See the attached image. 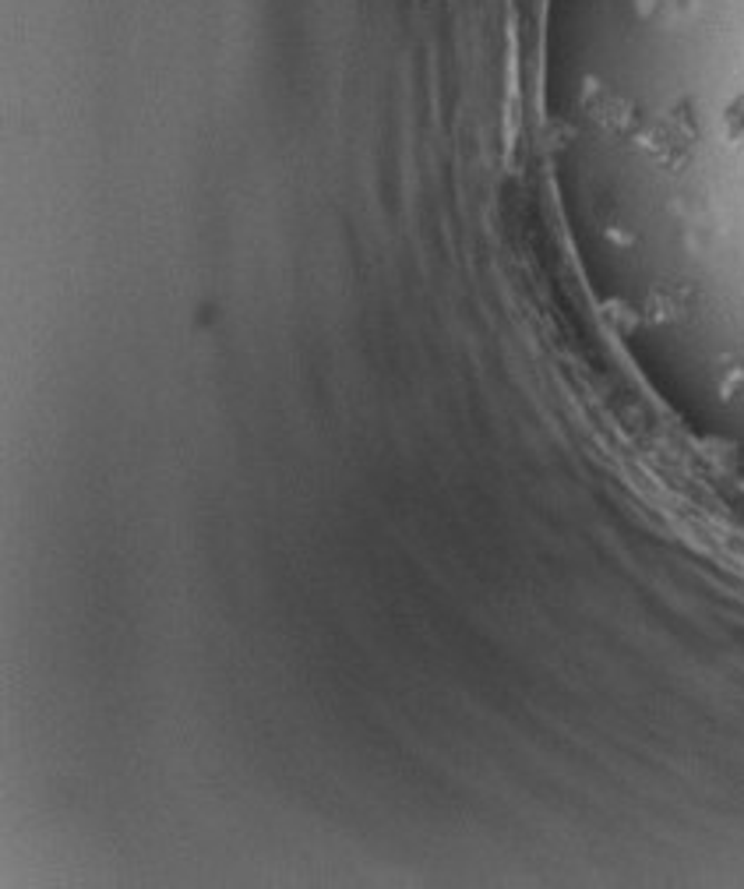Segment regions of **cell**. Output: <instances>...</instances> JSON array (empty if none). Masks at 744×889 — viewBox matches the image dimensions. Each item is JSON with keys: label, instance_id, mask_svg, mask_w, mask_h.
Returning <instances> with one entry per match:
<instances>
[{"label": "cell", "instance_id": "1", "mask_svg": "<svg viewBox=\"0 0 744 889\" xmlns=\"http://www.w3.org/2000/svg\"><path fill=\"white\" fill-rule=\"evenodd\" d=\"M724 124H727V135H731V141L744 145V96H741V99L731 106V110H727Z\"/></svg>", "mask_w": 744, "mask_h": 889}]
</instances>
